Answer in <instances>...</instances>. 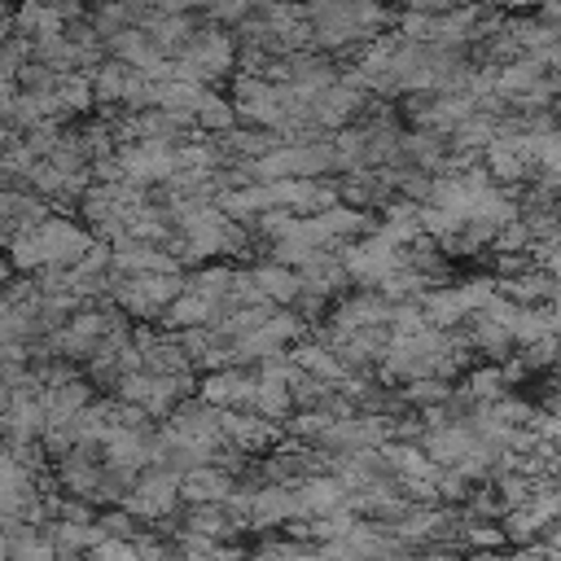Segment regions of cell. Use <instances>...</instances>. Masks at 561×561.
<instances>
[{"mask_svg":"<svg viewBox=\"0 0 561 561\" xmlns=\"http://www.w3.org/2000/svg\"><path fill=\"white\" fill-rule=\"evenodd\" d=\"M298 522V495L294 486H276V482H259L254 486V504H250V526L254 530H272Z\"/></svg>","mask_w":561,"mask_h":561,"instance_id":"cell-8","label":"cell"},{"mask_svg":"<svg viewBox=\"0 0 561 561\" xmlns=\"http://www.w3.org/2000/svg\"><path fill=\"white\" fill-rule=\"evenodd\" d=\"M465 0H403V9H412V13H451V9H460Z\"/></svg>","mask_w":561,"mask_h":561,"instance_id":"cell-17","label":"cell"},{"mask_svg":"<svg viewBox=\"0 0 561 561\" xmlns=\"http://www.w3.org/2000/svg\"><path fill=\"white\" fill-rule=\"evenodd\" d=\"M451 381H443V377H416V381H403L399 386V399L408 403V408H421V412H434V408H443V403H451Z\"/></svg>","mask_w":561,"mask_h":561,"instance_id":"cell-13","label":"cell"},{"mask_svg":"<svg viewBox=\"0 0 561 561\" xmlns=\"http://www.w3.org/2000/svg\"><path fill=\"white\" fill-rule=\"evenodd\" d=\"M508 373H504V364H491V368H473L469 377H465V394L469 399H478V403H495V399H504L508 394Z\"/></svg>","mask_w":561,"mask_h":561,"instance_id":"cell-14","label":"cell"},{"mask_svg":"<svg viewBox=\"0 0 561 561\" xmlns=\"http://www.w3.org/2000/svg\"><path fill=\"white\" fill-rule=\"evenodd\" d=\"M342 263H346L351 280H359L364 289H381L399 267H408V250L394 245V241L381 237V232H368V237L342 245Z\"/></svg>","mask_w":561,"mask_h":561,"instance_id":"cell-2","label":"cell"},{"mask_svg":"<svg viewBox=\"0 0 561 561\" xmlns=\"http://www.w3.org/2000/svg\"><path fill=\"white\" fill-rule=\"evenodd\" d=\"M88 561H145V557H140V548H136V539H101V543L88 552Z\"/></svg>","mask_w":561,"mask_h":561,"instance_id":"cell-16","label":"cell"},{"mask_svg":"<svg viewBox=\"0 0 561 561\" xmlns=\"http://www.w3.org/2000/svg\"><path fill=\"white\" fill-rule=\"evenodd\" d=\"M180 491H184V504H228V495L237 491V473L219 465H202L180 478Z\"/></svg>","mask_w":561,"mask_h":561,"instance_id":"cell-9","label":"cell"},{"mask_svg":"<svg viewBox=\"0 0 561 561\" xmlns=\"http://www.w3.org/2000/svg\"><path fill=\"white\" fill-rule=\"evenodd\" d=\"M96 526H101L110 539H140V535H145L140 517H136V513H127V508H105V513L96 517Z\"/></svg>","mask_w":561,"mask_h":561,"instance_id":"cell-15","label":"cell"},{"mask_svg":"<svg viewBox=\"0 0 561 561\" xmlns=\"http://www.w3.org/2000/svg\"><path fill=\"white\" fill-rule=\"evenodd\" d=\"M294 495H298V522H320V517H329V513H337V508L351 504V491L342 486L337 473L302 478V482L294 486Z\"/></svg>","mask_w":561,"mask_h":561,"instance_id":"cell-6","label":"cell"},{"mask_svg":"<svg viewBox=\"0 0 561 561\" xmlns=\"http://www.w3.org/2000/svg\"><path fill=\"white\" fill-rule=\"evenodd\" d=\"M153 9L158 13H193V9H202V0H153Z\"/></svg>","mask_w":561,"mask_h":561,"instance_id":"cell-18","label":"cell"},{"mask_svg":"<svg viewBox=\"0 0 561 561\" xmlns=\"http://www.w3.org/2000/svg\"><path fill=\"white\" fill-rule=\"evenodd\" d=\"M188 289L184 272H153V276H114L110 302L131 320H162V311Z\"/></svg>","mask_w":561,"mask_h":561,"instance_id":"cell-1","label":"cell"},{"mask_svg":"<svg viewBox=\"0 0 561 561\" xmlns=\"http://www.w3.org/2000/svg\"><path fill=\"white\" fill-rule=\"evenodd\" d=\"M224 438L241 451V456H259L272 451L276 443V421L259 416V412H224Z\"/></svg>","mask_w":561,"mask_h":561,"instance_id":"cell-7","label":"cell"},{"mask_svg":"<svg viewBox=\"0 0 561 561\" xmlns=\"http://www.w3.org/2000/svg\"><path fill=\"white\" fill-rule=\"evenodd\" d=\"M180 500H184V491H180V473L153 465V469H145V473L136 478V486H131V495H127L123 508L136 513L140 522H167V517L175 513Z\"/></svg>","mask_w":561,"mask_h":561,"instance_id":"cell-3","label":"cell"},{"mask_svg":"<svg viewBox=\"0 0 561 561\" xmlns=\"http://www.w3.org/2000/svg\"><path fill=\"white\" fill-rule=\"evenodd\" d=\"M250 280H254V289H259V298H267V302H298V294H302V280H298V272L294 267H285V263H276V259H263V263H254L250 267Z\"/></svg>","mask_w":561,"mask_h":561,"instance_id":"cell-10","label":"cell"},{"mask_svg":"<svg viewBox=\"0 0 561 561\" xmlns=\"http://www.w3.org/2000/svg\"><path fill=\"white\" fill-rule=\"evenodd\" d=\"M237 105L232 101H224L215 88H206V96H202V105H197V114H193V127L197 131H210V136H224V131H232L237 127Z\"/></svg>","mask_w":561,"mask_h":561,"instance_id":"cell-12","label":"cell"},{"mask_svg":"<svg viewBox=\"0 0 561 561\" xmlns=\"http://www.w3.org/2000/svg\"><path fill=\"white\" fill-rule=\"evenodd\" d=\"M254 390H259V373L245 368V364H228V368L202 373V381H197V394L206 403L224 408V412H250Z\"/></svg>","mask_w":561,"mask_h":561,"instance_id":"cell-5","label":"cell"},{"mask_svg":"<svg viewBox=\"0 0 561 561\" xmlns=\"http://www.w3.org/2000/svg\"><path fill=\"white\" fill-rule=\"evenodd\" d=\"M394 320V302L381 294V289H359V294H346L333 302L329 311V333H355V329H381Z\"/></svg>","mask_w":561,"mask_h":561,"instance_id":"cell-4","label":"cell"},{"mask_svg":"<svg viewBox=\"0 0 561 561\" xmlns=\"http://www.w3.org/2000/svg\"><path fill=\"white\" fill-rule=\"evenodd\" d=\"M289 359H294L302 373H311V377H320V381H329V386H342V381L351 377L346 364L337 359V351H333L329 342H298Z\"/></svg>","mask_w":561,"mask_h":561,"instance_id":"cell-11","label":"cell"}]
</instances>
